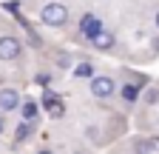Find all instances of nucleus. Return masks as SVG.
I'll return each mask as SVG.
<instances>
[{
  "label": "nucleus",
  "mask_w": 159,
  "mask_h": 154,
  "mask_svg": "<svg viewBox=\"0 0 159 154\" xmlns=\"http://www.w3.org/2000/svg\"><path fill=\"white\" fill-rule=\"evenodd\" d=\"M20 106V94L14 89H0V111H11Z\"/></svg>",
  "instance_id": "nucleus-5"
},
{
  "label": "nucleus",
  "mask_w": 159,
  "mask_h": 154,
  "mask_svg": "<svg viewBox=\"0 0 159 154\" xmlns=\"http://www.w3.org/2000/svg\"><path fill=\"white\" fill-rule=\"evenodd\" d=\"M91 43H94V49H102V51H108V49L114 46V34H108V31L102 29V31H99V34L94 37Z\"/></svg>",
  "instance_id": "nucleus-6"
},
{
  "label": "nucleus",
  "mask_w": 159,
  "mask_h": 154,
  "mask_svg": "<svg viewBox=\"0 0 159 154\" xmlns=\"http://www.w3.org/2000/svg\"><path fill=\"white\" fill-rule=\"evenodd\" d=\"M0 131H3V117H0Z\"/></svg>",
  "instance_id": "nucleus-16"
},
{
  "label": "nucleus",
  "mask_w": 159,
  "mask_h": 154,
  "mask_svg": "<svg viewBox=\"0 0 159 154\" xmlns=\"http://www.w3.org/2000/svg\"><path fill=\"white\" fill-rule=\"evenodd\" d=\"M40 154H54V151H40Z\"/></svg>",
  "instance_id": "nucleus-18"
},
{
  "label": "nucleus",
  "mask_w": 159,
  "mask_h": 154,
  "mask_svg": "<svg viewBox=\"0 0 159 154\" xmlns=\"http://www.w3.org/2000/svg\"><path fill=\"white\" fill-rule=\"evenodd\" d=\"M145 100H148V103H156V100H159V89H151V91L145 94Z\"/></svg>",
  "instance_id": "nucleus-13"
},
{
  "label": "nucleus",
  "mask_w": 159,
  "mask_h": 154,
  "mask_svg": "<svg viewBox=\"0 0 159 154\" xmlns=\"http://www.w3.org/2000/svg\"><path fill=\"white\" fill-rule=\"evenodd\" d=\"M156 148H159V140H156Z\"/></svg>",
  "instance_id": "nucleus-20"
},
{
  "label": "nucleus",
  "mask_w": 159,
  "mask_h": 154,
  "mask_svg": "<svg viewBox=\"0 0 159 154\" xmlns=\"http://www.w3.org/2000/svg\"><path fill=\"white\" fill-rule=\"evenodd\" d=\"M102 31V20H99L97 14H85L83 20H80V34L88 37V40H94V37Z\"/></svg>",
  "instance_id": "nucleus-3"
},
{
  "label": "nucleus",
  "mask_w": 159,
  "mask_h": 154,
  "mask_svg": "<svg viewBox=\"0 0 159 154\" xmlns=\"http://www.w3.org/2000/svg\"><path fill=\"white\" fill-rule=\"evenodd\" d=\"M34 114H37V106H34V103H23V120H26V123L34 120Z\"/></svg>",
  "instance_id": "nucleus-11"
},
{
  "label": "nucleus",
  "mask_w": 159,
  "mask_h": 154,
  "mask_svg": "<svg viewBox=\"0 0 159 154\" xmlns=\"http://www.w3.org/2000/svg\"><path fill=\"white\" fill-rule=\"evenodd\" d=\"M91 71H94V66H91V63H80L74 74H77V77H91Z\"/></svg>",
  "instance_id": "nucleus-12"
},
{
  "label": "nucleus",
  "mask_w": 159,
  "mask_h": 154,
  "mask_svg": "<svg viewBox=\"0 0 159 154\" xmlns=\"http://www.w3.org/2000/svg\"><path fill=\"white\" fill-rule=\"evenodd\" d=\"M91 94L94 97H111L114 94V80L111 77H94L91 80Z\"/></svg>",
  "instance_id": "nucleus-4"
},
{
  "label": "nucleus",
  "mask_w": 159,
  "mask_h": 154,
  "mask_svg": "<svg viewBox=\"0 0 159 154\" xmlns=\"http://www.w3.org/2000/svg\"><path fill=\"white\" fill-rule=\"evenodd\" d=\"M156 26H159V12H156Z\"/></svg>",
  "instance_id": "nucleus-17"
},
{
  "label": "nucleus",
  "mask_w": 159,
  "mask_h": 154,
  "mask_svg": "<svg viewBox=\"0 0 159 154\" xmlns=\"http://www.w3.org/2000/svg\"><path fill=\"white\" fill-rule=\"evenodd\" d=\"M20 51H23V46H20L17 37H11V34L0 37V60H17Z\"/></svg>",
  "instance_id": "nucleus-2"
},
{
  "label": "nucleus",
  "mask_w": 159,
  "mask_h": 154,
  "mask_svg": "<svg viewBox=\"0 0 159 154\" xmlns=\"http://www.w3.org/2000/svg\"><path fill=\"white\" fill-rule=\"evenodd\" d=\"M77 154H85V151H77Z\"/></svg>",
  "instance_id": "nucleus-19"
},
{
  "label": "nucleus",
  "mask_w": 159,
  "mask_h": 154,
  "mask_svg": "<svg viewBox=\"0 0 159 154\" xmlns=\"http://www.w3.org/2000/svg\"><path fill=\"white\" fill-rule=\"evenodd\" d=\"M37 83L40 86H48L51 83V74H37Z\"/></svg>",
  "instance_id": "nucleus-15"
},
{
  "label": "nucleus",
  "mask_w": 159,
  "mask_h": 154,
  "mask_svg": "<svg viewBox=\"0 0 159 154\" xmlns=\"http://www.w3.org/2000/svg\"><path fill=\"white\" fill-rule=\"evenodd\" d=\"M40 20H43L46 26H63L68 20V9L63 3H48L43 12H40Z\"/></svg>",
  "instance_id": "nucleus-1"
},
{
  "label": "nucleus",
  "mask_w": 159,
  "mask_h": 154,
  "mask_svg": "<svg viewBox=\"0 0 159 154\" xmlns=\"http://www.w3.org/2000/svg\"><path fill=\"white\" fill-rule=\"evenodd\" d=\"M122 100H125V103H136V100H139V89H136L134 83H125V86H122Z\"/></svg>",
  "instance_id": "nucleus-8"
},
{
  "label": "nucleus",
  "mask_w": 159,
  "mask_h": 154,
  "mask_svg": "<svg viewBox=\"0 0 159 154\" xmlns=\"http://www.w3.org/2000/svg\"><path fill=\"white\" fill-rule=\"evenodd\" d=\"M57 63H60V66H71V54H60Z\"/></svg>",
  "instance_id": "nucleus-14"
},
{
  "label": "nucleus",
  "mask_w": 159,
  "mask_h": 154,
  "mask_svg": "<svg viewBox=\"0 0 159 154\" xmlns=\"http://www.w3.org/2000/svg\"><path fill=\"white\" fill-rule=\"evenodd\" d=\"M153 148H156L153 140H136V146H134L136 154H153Z\"/></svg>",
  "instance_id": "nucleus-9"
},
{
  "label": "nucleus",
  "mask_w": 159,
  "mask_h": 154,
  "mask_svg": "<svg viewBox=\"0 0 159 154\" xmlns=\"http://www.w3.org/2000/svg\"><path fill=\"white\" fill-rule=\"evenodd\" d=\"M43 106H46V114H51V117H63V114H66V108H63L60 100H46Z\"/></svg>",
  "instance_id": "nucleus-7"
},
{
  "label": "nucleus",
  "mask_w": 159,
  "mask_h": 154,
  "mask_svg": "<svg viewBox=\"0 0 159 154\" xmlns=\"http://www.w3.org/2000/svg\"><path fill=\"white\" fill-rule=\"evenodd\" d=\"M14 137H17L20 143H23V140H29V137H31V123H20V126H17V134H14Z\"/></svg>",
  "instance_id": "nucleus-10"
}]
</instances>
